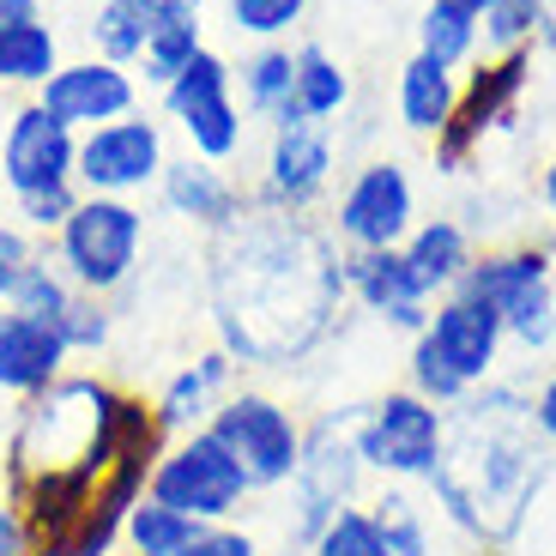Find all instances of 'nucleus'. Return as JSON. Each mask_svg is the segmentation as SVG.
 I'll list each match as a JSON object with an SVG mask.
<instances>
[{"mask_svg": "<svg viewBox=\"0 0 556 556\" xmlns=\"http://www.w3.org/2000/svg\"><path fill=\"white\" fill-rule=\"evenodd\" d=\"M212 345L237 369H291L333 339L345 315V249L308 212L249 206L200 254Z\"/></svg>", "mask_w": 556, "mask_h": 556, "instance_id": "1", "label": "nucleus"}, {"mask_svg": "<svg viewBox=\"0 0 556 556\" xmlns=\"http://www.w3.org/2000/svg\"><path fill=\"white\" fill-rule=\"evenodd\" d=\"M544 478H551V447L532 435L527 393L508 381H484L447 412V447L424 484L447 527L484 551H502L520 539Z\"/></svg>", "mask_w": 556, "mask_h": 556, "instance_id": "2", "label": "nucleus"}, {"mask_svg": "<svg viewBox=\"0 0 556 556\" xmlns=\"http://www.w3.org/2000/svg\"><path fill=\"white\" fill-rule=\"evenodd\" d=\"M152 254V218L139 200L115 194H79V206L67 212L55 237H49V261L67 273L73 291L85 296H122Z\"/></svg>", "mask_w": 556, "mask_h": 556, "instance_id": "3", "label": "nucleus"}, {"mask_svg": "<svg viewBox=\"0 0 556 556\" xmlns=\"http://www.w3.org/2000/svg\"><path fill=\"white\" fill-rule=\"evenodd\" d=\"M459 291L496 308L508 345H520V351L556 345V242H496V249H478Z\"/></svg>", "mask_w": 556, "mask_h": 556, "instance_id": "4", "label": "nucleus"}, {"mask_svg": "<svg viewBox=\"0 0 556 556\" xmlns=\"http://www.w3.org/2000/svg\"><path fill=\"white\" fill-rule=\"evenodd\" d=\"M357 412L363 405H333L308 424L303 442V466L285 490H291V508H285V544L291 551H308L327 520L339 508H357L363 502V454H357Z\"/></svg>", "mask_w": 556, "mask_h": 556, "instance_id": "5", "label": "nucleus"}, {"mask_svg": "<svg viewBox=\"0 0 556 556\" xmlns=\"http://www.w3.org/2000/svg\"><path fill=\"white\" fill-rule=\"evenodd\" d=\"M146 496L200 520V527H230V520L249 515L254 484L218 435L194 430V435H169L164 442V454L152 459V478H146Z\"/></svg>", "mask_w": 556, "mask_h": 556, "instance_id": "6", "label": "nucleus"}, {"mask_svg": "<svg viewBox=\"0 0 556 556\" xmlns=\"http://www.w3.org/2000/svg\"><path fill=\"white\" fill-rule=\"evenodd\" d=\"M157 103H164V122L181 134L188 157L237 164L249 152V115H242V98H237V67L212 42L157 91Z\"/></svg>", "mask_w": 556, "mask_h": 556, "instance_id": "7", "label": "nucleus"}, {"mask_svg": "<svg viewBox=\"0 0 556 556\" xmlns=\"http://www.w3.org/2000/svg\"><path fill=\"white\" fill-rule=\"evenodd\" d=\"M532 73H539V55L532 49H508V55H478L472 73H459V110L454 122L442 127L435 146V169L442 176H466L472 157L484 152L496 134L520 122V103L532 91Z\"/></svg>", "mask_w": 556, "mask_h": 556, "instance_id": "8", "label": "nucleus"}, {"mask_svg": "<svg viewBox=\"0 0 556 556\" xmlns=\"http://www.w3.org/2000/svg\"><path fill=\"white\" fill-rule=\"evenodd\" d=\"M206 430L218 435V442L230 447V459L249 472L254 496L285 490L296 478V466H303V442H308L303 412L285 405L278 393H266V388H249V381H237V388L224 393V405L212 412Z\"/></svg>", "mask_w": 556, "mask_h": 556, "instance_id": "9", "label": "nucleus"}, {"mask_svg": "<svg viewBox=\"0 0 556 556\" xmlns=\"http://www.w3.org/2000/svg\"><path fill=\"white\" fill-rule=\"evenodd\" d=\"M447 447V412L417 400L412 388H388L357 412L363 472L381 484H424Z\"/></svg>", "mask_w": 556, "mask_h": 556, "instance_id": "10", "label": "nucleus"}, {"mask_svg": "<svg viewBox=\"0 0 556 556\" xmlns=\"http://www.w3.org/2000/svg\"><path fill=\"white\" fill-rule=\"evenodd\" d=\"M327 230L345 254H376L400 249L417 224V181L400 157H363L345 181H339L333 206H327Z\"/></svg>", "mask_w": 556, "mask_h": 556, "instance_id": "11", "label": "nucleus"}, {"mask_svg": "<svg viewBox=\"0 0 556 556\" xmlns=\"http://www.w3.org/2000/svg\"><path fill=\"white\" fill-rule=\"evenodd\" d=\"M169 127L157 122L146 103L122 122H103L91 134H79V164H73V181L79 194H115V200H139L152 194L157 176L169 164Z\"/></svg>", "mask_w": 556, "mask_h": 556, "instance_id": "12", "label": "nucleus"}, {"mask_svg": "<svg viewBox=\"0 0 556 556\" xmlns=\"http://www.w3.org/2000/svg\"><path fill=\"white\" fill-rule=\"evenodd\" d=\"M339 169V146L333 127L320 122H278L266 127V152H261V176H254L249 194L266 200L278 212H315L333 188Z\"/></svg>", "mask_w": 556, "mask_h": 556, "instance_id": "13", "label": "nucleus"}, {"mask_svg": "<svg viewBox=\"0 0 556 556\" xmlns=\"http://www.w3.org/2000/svg\"><path fill=\"white\" fill-rule=\"evenodd\" d=\"M73 164H79V134L61 127L37 98H18L7 110V127H0V181H7V194L25 200V194H49V188H79Z\"/></svg>", "mask_w": 556, "mask_h": 556, "instance_id": "14", "label": "nucleus"}, {"mask_svg": "<svg viewBox=\"0 0 556 556\" xmlns=\"http://www.w3.org/2000/svg\"><path fill=\"white\" fill-rule=\"evenodd\" d=\"M139 91H146V85L134 79V67L103 61V55H79V61H61V73H49V85L37 91V103L55 115L61 127L91 134V127H103V122L134 115Z\"/></svg>", "mask_w": 556, "mask_h": 556, "instance_id": "15", "label": "nucleus"}, {"mask_svg": "<svg viewBox=\"0 0 556 556\" xmlns=\"http://www.w3.org/2000/svg\"><path fill=\"white\" fill-rule=\"evenodd\" d=\"M424 345L435 351V357L454 369L466 388H484V381H496L502 369V345H508V333H502V315L490 303H478V296L466 291H447L442 303H430V327H424Z\"/></svg>", "mask_w": 556, "mask_h": 556, "instance_id": "16", "label": "nucleus"}, {"mask_svg": "<svg viewBox=\"0 0 556 556\" xmlns=\"http://www.w3.org/2000/svg\"><path fill=\"white\" fill-rule=\"evenodd\" d=\"M157 206L164 218H176L181 230H200V237H218L224 224L249 206V188L230 176V164H206V157H169L164 176H157Z\"/></svg>", "mask_w": 556, "mask_h": 556, "instance_id": "17", "label": "nucleus"}, {"mask_svg": "<svg viewBox=\"0 0 556 556\" xmlns=\"http://www.w3.org/2000/svg\"><path fill=\"white\" fill-rule=\"evenodd\" d=\"M67 369H73V357L49 320H30L0 303V400L25 405L42 388H55Z\"/></svg>", "mask_w": 556, "mask_h": 556, "instance_id": "18", "label": "nucleus"}, {"mask_svg": "<svg viewBox=\"0 0 556 556\" xmlns=\"http://www.w3.org/2000/svg\"><path fill=\"white\" fill-rule=\"evenodd\" d=\"M242 381V369L230 363V351H200V357L176 363L164 376V388L152 393V412H157V430L164 435H194L212 424V412L224 405V393Z\"/></svg>", "mask_w": 556, "mask_h": 556, "instance_id": "19", "label": "nucleus"}, {"mask_svg": "<svg viewBox=\"0 0 556 556\" xmlns=\"http://www.w3.org/2000/svg\"><path fill=\"white\" fill-rule=\"evenodd\" d=\"M345 296L363 308L369 320L393 327V333H424L430 327V303L417 296L412 273H405L400 249H376V254H345Z\"/></svg>", "mask_w": 556, "mask_h": 556, "instance_id": "20", "label": "nucleus"}, {"mask_svg": "<svg viewBox=\"0 0 556 556\" xmlns=\"http://www.w3.org/2000/svg\"><path fill=\"white\" fill-rule=\"evenodd\" d=\"M400 261H405V273H412L417 296H424V303H442V296L459 291L466 273H472L478 237L459 218H417L412 237L400 242Z\"/></svg>", "mask_w": 556, "mask_h": 556, "instance_id": "21", "label": "nucleus"}, {"mask_svg": "<svg viewBox=\"0 0 556 556\" xmlns=\"http://www.w3.org/2000/svg\"><path fill=\"white\" fill-rule=\"evenodd\" d=\"M454 110H459V73L412 49L405 67L393 73V115H400V127L417 139H442Z\"/></svg>", "mask_w": 556, "mask_h": 556, "instance_id": "22", "label": "nucleus"}, {"mask_svg": "<svg viewBox=\"0 0 556 556\" xmlns=\"http://www.w3.org/2000/svg\"><path fill=\"white\" fill-rule=\"evenodd\" d=\"M237 67V98H242V115L249 122H303L296 115V49L291 42H254Z\"/></svg>", "mask_w": 556, "mask_h": 556, "instance_id": "23", "label": "nucleus"}, {"mask_svg": "<svg viewBox=\"0 0 556 556\" xmlns=\"http://www.w3.org/2000/svg\"><path fill=\"white\" fill-rule=\"evenodd\" d=\"M67 49H61V30L49 18H25V25L0 30V91H18V98H37L49 73H61Z\"/></svg>", "mask_w": 556, "mask_h": 556, "instance_id": "24", "label": "nucleus"}, {"mask_svg": "<svg viewBox=\"0 0 556 556\" xmlns=\"http://www.w3.org/2000/svg\"><path fill=\"white\" fill-rule=\"evenodd\" d=\"M200 49H206V18H200L194 7H164L152 37H146V49H139V61H134V79L146 85V91H164Z\"/></svg>", "mask_w": 556, "mask_h": 556, "instance_id": "25", "label": "nucleus"}, {"mask_svg": "<svg viewBox=\"0 0 556 556\" xmlns=\"http://www.w3.org/2000/svg\"><path fill=\"white\" fill-rule=\"evenodd\" d=\"M351 110V73L345 61L327 49V42H296V115L303 122H320L333 127L339 115Z\"/></svg>", "mask_w": 556, "mask_h": 556, "instance_id": "26", "label": "nucleus"}, {"mask_svg": "<svg viewBox=\"0 0 556 556\" xmlns=\"http://www.w3.org/2000/svg\"><path fill=\"white\" fill-rule=\"evenodd\" d=\"M157 13H164V0H98V13H91V25H85L91 55L134 67L139 49H146V37H152V25H157Z\"/></svg>", "mask_w": 556, "mask_h": 556, "instance_id": "27", "label": "nucleus"}, {"mask_svg": "<svg viewBox=\"0 0 556 556\" xmlns=\"http://www.w3.org/2000/svg\"><path fill=\"white\" fill-rule=\"evenodd\" d=\"M200 532H206L200 520L176 515V508H164L152 496H139L122 520V551L127 556H188L200 544Z\"/></svg>", "mask_w": 556, "mask_h": 556, "instance_id": "28", "label": "nucleus"}, {"mask_svg": "<svg viewBox=\"0 0 556 556\" xmlns=\"http://www.w3.org/2000/svg\"><path fill=\"white\" fill-rule=\"evenodd\" d=\"M376 515L381 539L393 556H435V532H430V508L412 496V484H381L376 496L363 502Z\"/></svg>", "mask_w": 556, "mask_h": 556, "instance_id": "29", "label": "nucleus"}, {"mask_svg": "<svg viewBox=\"0 0 556 556\" xmlns=\"http://www.w3.org/2000/svg\"><path fill=\"white\" fill-rule=\"evenodd\" d=\"M417 55L442 61V67H472L484 55V25L466 13H447V7H424L417 13Z\"/></svg>", "mask_w": 556, "mask_h": 556, "instance_id": "30", "label": "nucleus"}, {"mask_svg": "<svg viewBox=\"0 0 556 556\" xmlns=\"http://www.w3.org/2000/svg\"><path fill=\"white\" fill-rule=\"evenodd\" d=\"M55 333H61V345H67V357H73V363H79V357L98 363L103 351L115 345V303H110V296H85V291H73L67 315L55 320Z\"/></svg>", "mask_w": 556, "mask_h": 556, "instance_id": "31", "label": "nucleus"}, {"mask_svg": "<svg viewBox=\"0 0 556 556\" xmlns=\"http://www.w3.org/2000/svg\"><path fill=\"white\" fill-rule=\"evenodd\" d=\"M308 7L315 0H224V18L249 42H285L308 18Z\"/></svg>", "mask_w": 556, "mask_h": 556, "instance_id": "32", "label": "nucleus"}, {"mask_svg": "<svg viewBox=\"0 0 556 556\" xmlns=\"http://www.w3.org/2000/svg\"><path fill=\"white\" fill-rule=\"evenodd\" d=\"M303 556H393V551H388V539H381L376 515L357 502V508H339V515L308 539Z\"/></svg>", "mask_w": 556, "mask_h": 556, "instance_id": "33", "label": "nucleus"}, {"mask_svg": "<svg viewBox=\"0 0 556 556\" xmlns=\"http://www.w3.org/2000/svg\"><path fill=\"white\" fill-rule=\"evenodd\" d=\"M551 0H490L484 7V49L490 55H508V49H532Z\"/></svg>", "mask_w": 556, "mask_h": 556, "instance_id": "34", "label": "nucleus"}, {"mask_svg": "<svg viewBox=\"0 0 556 556\" xmlns=\"http://www.w3.org/2000/svg\"><path fill=\"white\" fill-rule=\"evenodd\" d=\"M42 261H49V242L37 230H25L18 218H0V303H13V291Z\"/></svg>", "mask_w": 556, "mask_h": 556, "instance_id": "35", "label": "nucleus"}, {"mask_svg": "<svg viewBox=\"0 0 556 556\" xmlns=\"http://www.w3.org/2000/svg\"><path fill=\"white\" fill-rule=\"evenodd\" d=\"M405 388L417 393V400H430V405H442V412H454L459 400H466V381L454 376V369H447L442 357H435L430 345H424V339H412V357H405Z\"/></svg>", "mask_w": 556, "mask_h": 556, "instance_id": "36", "label": "nucleus"}, {"mask_svg": "<svg viewBox=\"0 0 556 556\" xmlns=\"http://www.w3.org/2000/svg\"><path fill=\"white\" fill-rule=\"evenodd\" d=\"M67 303H73V285H67V273H61L55 261H42L37 273H30L25 285L13 291V303H7V308H18V315H30V320H49V327H55V320L67 315Z\"/></svg>", "mask_w": 556, "mask_h": 556, "instance_id": "37", "label": "nucleus"}, {"mask_svg": "<svg viewBox=\"0 0 556 556\" xmlns=\"http://www.w3.org/2000/svg\"><path fill=\"white\" fill-rule=\"evenodd\" d=\"M79 206V188H49V194H25L13 200V218L25 224V230H37L42 242L55 237L61 224H67V212Z\"/></svg>", "mask_w": 556, "mask_h": 556, "instance_id": "38", "label": "nucleus"}, {"mask_svg": "<svg viewBox=\"0 0 556 556\" xmlns=\"http://www.w3.org/2000/svg\"><path fill=\"white\" fill-rule=\"evenodd\" d=\"M188 556H266V544L254 539L242 520H230V527H206V532H200V544Z\"/></svg>", "mask_w": 556, "mask_h": 556, "instance_id": "39", "label": "nucleus"}, {"mask_svg": "<svg viewBox=\"0 0 556 556\" xmlns=\"http://www.w3.org/2000/svg\"><path fill=\"white\" fill-rule=\"evenodd\" d=\"M30 551H37V532H30L18 496L0 484V556H30Z\"/></svg>", "mask_w": 556, "mask_h": 556, "instance_id": "40", "label": "nucleus"}, {"mask_svg": "<svg viewBox=\"0 0 556 556\" xmlns=\"http://www.w3.org/2000/svg\"><path fill=\"white\" fill-rule=\"evenodd\" d=\"M527 417H532V435H539V442L556 454V369L527 393Z\"/></svg>", "mask_w": 556, "mask_h": 556, "instance_id": "41", "label": "nucleus"}, {"mask_svg": "<svg viewBox=\"0 0 556 556\" xmlns=\"http://www.w3.org/2000/svg\"><path fill=\"white\" fill-rule=\"evenodd\" d=\"M539 206H544V218L556 224V152L539 164Z\"/></svg>", "mask_w": 556, "mask_h": 556, "instance_id": "42", "label": "nucleus"}, {"mask_svg": "<svg viewBox=\"0 0 556 556\" xmlns=\"http://www.w3.org/2000/svg\"><path fill=\"white\" fill-rule=\"evenodd\" d=\"M25 18H42V0H0V30L25 25Z\"/></svg>", "mask_w": 556, "mask_h": 556, "instance_id": "43", "label": "nucleus"}, {"mask_svg": "<svg viewBox=\"0 0 556 556\" xmlns=\"http://www.w3.org/2000/svg\"><path fill=\"white\" fill-rule=\"evenodd\" d=\"M430 7H447V13H466V18H478V25H484V7H490V0H430Z\"/></svg>", "mask_w": 556, "mask_h": 556, "instance_id": "44", "label": "nucleus"}, {"mask_svg": "<svg viewBox=\"0 0 556 556\" xmlns=\"http://www.w3.org/2000/svg\"><path fill=\"white\" fill-rule=\"evenodd\" d=\"M164 7H194V13H206V0H164Z\"/></svg>", "mask_w": 556, "mask_h": 556, "instance_id": "45", "label": "nucleus"}, {"mask_svg": "<svg viewBox=\"0 0 556 556\" xmlns=\"http://www.w3.org/2000/svg\"><path fill=\"white\" fill-rule=\"evenodd\" d=\"M551 13H556V0H551Z\"/></svg>", "mask_w": 556, "mask_h": 556, "instance_id": "46", "label": "nucleus"}, {"mask_svg": "<svg viewBox=\"0 0 556 556\" xmlns=\"http://www.w3.org/2000/svg\"><path fill=\"white\" fill-rule=\"evenodd\" d=\"M115 556H127V551H115Z\"/></svg>", "mask_w": 556, "mask_h": 556, "instance_id": "47", "label": "nucleus"}]
</instances>
